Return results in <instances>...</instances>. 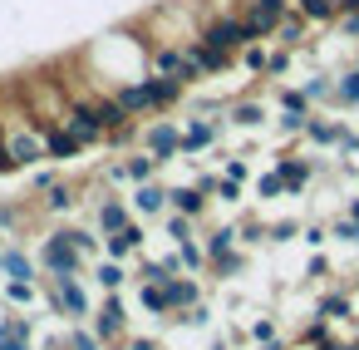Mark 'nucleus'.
Returning a JSON list of instances; mask_svg holds the SVG:
<instances>
[{
  "label": "nucleus",
  "instance_id": "nucleus-1",
  "mask_svg": "<svg viewBox=\"0 0 359 350\" xmlns=\"http://www.w3.org/2000/svg\"><path fill=\"white\" fill-rule=\"evenodd\" d=\"M40 296H45V306H50L65 325H79V320L94 316V301H89V291H84V276H45V281H40Z\"/></svg>",
  "mask_w": 359,
  "mask_h": 350
},
{
  "label": "nucleus",
  "instance_id": "nucleus-2",
  "mask_svg": "<svg viewBox=\"0 0 359 350\" xmlns=\"http://www.w3.org/2000/svg\"><path fill=\"white\" fill-rule=\"evenodd\" d=\"M35 261H40V271H45V276H89V261H84V257H79V247L69 242V227H55V232L40 242Z\"/></svg>",
  "mask_w": 359,
  "mask_h": 350
},
{
  "label": "nucleus",
  "instance_id": "nucleus-3",
  "mask_svg": "<svg viewBox=\"0 0 359 350\" xmlns=\"http://www.w3.org/2000/svg\"><path fill=\"white\" fill-rule=\"evenodd\" d=\"M290 11H295L290 0H241V20H246L251 45H271L276 30H280V20H285Z\"/></svg>",
  "mask_w": 359,
  "mask_h": 350
},
{
  "label": "nucleus",
  "instance_id": "nucleus-4",
  "mask_svg": "<svg viewBox=\"0 0 359 350\" xmlns=\"http://www.w3.org/2000/svg\"><path fill=\"white\" fill-rule=\"evenodd\" d=\"M197 40L207 45V50H217V55H226V60H236L246 45H251V35H246V20H241V11L236 15H212L202 30H197Z\"/></svg>",
  "mask_w": 359,
  "mask_h": 350
},
{
  "label": "nucleus",
  "instance_id": "nucleus-5",
  "mask_svg": "<svg viewBox=\"0 0 359 350\" xmlns=\"http://www.w3.org/2000/svg\"><path fill=\"white\" fill-rule=\"evenodd\" d=\"M138 148H148L153 158H158V168H168V163H177L182 158V124L177 119H148L143 124V138H138Z\"/></svg>",
  "mask_w": 359,
  "mask_h": 350
},
{
  "label": "nucleus",
  "instance_id": "nucleus-6",
  "mask_svg": "<svg viewBox=\"0 0 359 350\" xmlns=\"http://www.w3.org/2000/svg\"><path fill=\"white\" fill-rule=\"evenodd\" d=\"M271 168L280 173V183H285V197H300L320 173H330V163H320V158H305V153H276L271 158Z\"/></svg>",
  "mask_w": 359,
  "mask_h": 350
},
{
  "label": "nucleus",
  "instance_id": "nucleus-7",
  "mask_svg": "<svg viewBox=\"0 0 359 350\" xmlns=\"http://www.w3.org/2000/svg\"><path fill=\"white\" fill-rule=\"evenodd\" d=\"M89 325H94V335H99L104 345H109V340H128V306H123V296L109 291V296L94 306Z\"/></svg>",
  "mask_w": 359,
  "mask_h": 350
},
{
  "label": "nucleus",
  "instance_id": "nucleus-8",
  "mask_svg": "<svg viewBox=\"0 0 359 350\" xmlns=\"http://www.w3.org/2000/svg\"><path fill=\"white\" fill-rule=\"evenodd\" d=\"M222 138H226V124H222V119H202V114H187V124H182V158L192 163L197 153L217 148Z\"/></svg>",
  "mask_w": 359,
  "mask_h": 350
},
{
  "label": "nucleus",
  "instance_id": "nucleus-9",
  "mask_svg": "<svg viewBox=\"0 0 359 350\" xmlns=\"http://www.w3.org/2000/svg\"><path fill=\"white\" fill-rule=\"evenodd\" d=\"M6 153H11L20 168H35V163H45V158H50V153H45V134H40L35 124L11 129V134H6Z\"/></svg>",
  "mask_w": 359,
  "mask_h": 350
},
{
  "label": "nucleus",
  "instance_id": "nucleus-10",
  "mask_svg": "<svg viewBox=\"0 0 359 350\" xmlns=\"http://www.w3.org/2000/svg\"><path fill=\"white\" fill-rule=\"evenodd\" d=\"M128 207H133V217H168V183H163V178L133 183Z\"/></svg>",
  "mask_w": 359,
  "mask_h": 350
},
{
  "label": "nucleus",
  "instance_id": "nucleus-11",
  "mask_svg": "<svg viewBox=\"0 0 359 350\" xmlns=\"http://www.w3.org/2000/svg\"><path fill=\"white\" fill-rule=\"evenodd\" d=\"M207 207H212V197H207L197 183H172V188H168V212H182V217L202 222Z\"/></svg>",
  "mask_w": 359,
  "mask_h": 350
},
{
  "label": "nucleus",
  "instance_id": "nucleus-12",
  "mask_svg": "<svg viewBox=\"0 0 359 350\" xmlns=\"http://www.w3.org/2000/svg\"><path fill=\"white\" fill-rule=\"evenodd\" d=\"M94 227H99V237H114V232L133 227V207H128V197L109 193V197H104V202L94 207Z\"/></svg>",
  "mask_w": 359,
  "mask_h": 350
},
{
  "label": "nucleus",
  "instance_id": "nucleus-13",
  "mask_svg": "<svg viewBox=\"0 0 359 350\" xmlns=\"http://www.w3.org/2000/svg\"><path fill=\"white\" fill-rule=\"evenodd\" d=\"M310 35H315V25H310V20H305L300 11H290V15L280 20V30H276V40H271V45H285V50H295V55H305V50L315 45Z\"/></svg>",
  "mask_w": 359,
  "mask_h": 350
},
{
  "label": "nucleus",
  "instance_id": "nucleus-14",
  "mask_svg": "<svg viewBox=\"0 0 359 350\" xmlns=\"http://www.w3.org/2000/svg\"><path fill=\"white\" fill-rule=\"evenodd\" d=\"M271 124V109L261 104V99H231L226 104V129L236 134V129H266Z\"/></svg>",
  "mask_w": 359,
  "mask_h": 350
},
{
  "label": "nucleus",
  "instance_id": "nucleus-15",
  "mask_svg": "<svg viewBox=\"0 0 359 350\" xmlns=\"http://www.w3.org/2000/svg\"><path fill=\"white\" fill-rule=\"evenodd\" d=\"M74 207H79V183H74V178H60V183L35 202V212H50V217H69Z\"/></svg>",
  "mask_w": 359,
  "mask_h": 350
},
{
  "label": "nucleus",
  "instance_id": "nucleus-16",
  "mask_svg": "<svg viewBox=\"0 0 359 350\" xmlns=\"http://www.w3.org/2000/svg\"><path fill=\"white\" fill-rule=\"evenodd\" d=\"M0 350H35V320L30 316H0Z\"/></svg>",
  "mask_w": 359,
  "mask_h": 350
},
{
  "label": "nucleus",
  "instance_id": "nucleus-17",
  "mask_svg": "<svg viewBox=\"0 0 359 350\" xmlns=\"http://www.w3.org/2000/svg\"><path fill=\"white\" fill-rule=\"evenodd\" d=\"M40 134H45V153H50V163H69V158H79V153H84V148H79V138H74L65 124H45Z\"/></svg>",
  "mask_w": 359,
  "mask_h": 350
},
{
  "label": "nucleus",
  "instance_id": "nucleus-18",
  "mask_svg": "<svg viewBox=\"0 0 359 350\" xmlns=\"http://www.w3.org/2000/svg\"><path fill=\"white\" fill-rule=\"evenodd\" d=\"M344 129H349L344 119H325V114H310V124H305V143H310V148H325V153H330V148L339 143V134H344Z\"/></svg>",
  "mask_w": 359,
  "mask_h": 350
},
{
  "label": "nucleus",
  "instance_id": "nucleus-19",
  "mask_svg": "<svg viewBox=\"0 0 359 350\" xmlns=\"http://www.w3.org/2000/svg\"><path fill=\"white\" fill-rule=\"evenodd\" d=\"M202 247H207V266H212V261H222V257H231V252L241 247V232H236V222H222V227L202 232Z\"/></svg>",
  "mask_w": 359,
  "mask_h": 350
},
{
  "label": "nucleus",
  "instance_id": "nucleus-20",
  "mask_svg": "<svg viewBox=\"0 0 359 350\" xmlns=\"http://www.w3.org/2000/svg\"><path fill=\"white\" fill-rule=\"evenodd\" d=\"M143 242H148V232H143V222H133V227H123V232L104 237V257H114V261H128L133 252H143Z\"/></svg>",
  "mask_w": 359,
  "mask_h": 350
},
{
  "label": "nucleus",
  "instance_id": "nucleus-21",
  "mask_svg": "<svg viewBox=\"0 0 359 350\" xmlns=\"http://www.w3.org/2000/svg\"><path fill=\"white\" fill-rule=\"evenodd\" d=\"M310 109H334V70H315L310 79H300Z\"/></svg>",
  "mask_w": 359,
  "mask_h": 350
},
{
  "label": "nucleus",
  "instance_id": "nucleus-22",
  "mask_svg": "<svg viewBox=\"0 0 359 350\" xmlns=\"http://www.w3.org/2000/svg\"><path fill=\"white\" fill-rule=\"evenodd\" d=\"M315 316H325L330 325H339V320H349L354 316V296L339 286V291H325L320 301H315Z\"/></svg>",
  "mask_w": 359,
  "mask_h": 350
},
{
  "label": "nucleus",
  "instance_id": "nucleus-23",
  "mask_svg": "<svg viewBox=\"0 0 359 350\" xmlns=\"http://www.w3.org/2000/svg\"><path fill=\"white\" fill-rule=\"evenodd\" d=\"M334 109H359V70H334Z\"/></svg>",
  "mask_w": 359,
  "mask_h": 350
},
{
  "label": "nucleus",
  "instance_id": "nucleus-24",
  "mask_svg": "<svg viewBox=\"0 0 359 350\" xmlns=\"http://www.w3.org/2000/svg\"><path fill=\"white\" fill-rule=\"evenodd\" d=\"M89 276H94V281H99V286H104V291H123V281H128V276H133V271H128V266H123V261H114V257H99V261H94V271H89Z\"/></svg>",
  "mask_w": 359,
  "mask_h": 350
},
{
  "label": "nucleus",
  "instance_id": "nucleus-25",
  "mask_svg": "<svg viewBox=\"0 0 359 350\" xmlns=\"http://www.w3.org/2000/svg\"><path fill=\"white\" fill-rule=\"evenodd\" d=\"M123 163H128V183H148V178H158V173H163V168H158V158H153L148 148L123 153Z\"/></svg>",
  "mask_w": 359,
  "mask_h": 350
},
{
  "label": "nucleus",
  "instance_id": "nucleus-26",
  "mask_svg": "<svg viewBox=\"0 0 359 350\" xmlns=\"http://www.w3.org/2000/svg\"><path fill=\"white\" fill-rule=\"evenodd\" d=\"M300 217H271L266 222V247H285V242H300Z\"/></svg>",
  "mask_w": 359,
  "mask_h": 350
},
{
  "label": "nucleus",
  "instance_id": "nucleus-27",
  "mask_svg": "<svg viewBox=\"0 0 359 350\" xmlns=\"http://www.w3.org/2000/svg\"><path fill=\"white\" fill-rule=\"evenodd\" d=\"M69 242L79 247L84 261H99V257H104V237H99V227H74V222H69Z\"/></svg>",
  "mask_w": 359,
  "mask_h": 350
},
{
  "label": "nucleus",
  "instance_id": "nucleus-28",
  "mask_svg": "<svg viewBox=\"0 0 359 350\" xmlns=\"http://www.w3.org/2000/svg\"><path fill=\"white\" fill-rule=\"evenodd\" d=\"M334 335H330V320L325 316H310L305 320V330H300V350H325Z\"/></svg>",
  "mask_w": 359,
  "mask_h": 350
},
{
  "label": "nucleus",
  "instance_id": "nucleus-29",
  "mask_svg": "<svg viewBox=\"0 0 359 350\" xmlns=\"http://www.w3.org/2000/svg\"><path fill=\"white\" fill-rule=\"evenodd\" d=\"M207 271H212V276H217V281H241V276H246V252H241V247H236V252H231V257H222V261H212V266H207Z\"/></svg>",
  "mask_w": 359,
  "mask_h": 350
},
{
  "label": "nucleus",
  "instance_id": "nucleus-30",
  "mask_svg": "<svg viewBox=\"0 0 359 350\" xmlns=\"http://www.w3.org/2000/svg\"><path fill=\"white\" fill-rule=\"evenodd\" d=\"M177 261H182V271L202 276V271H207V247H202V242H177Z\"/></svg>",
  "mask_w": 359,
  "mask_h": 350
},
{
  "label": "nucleus",
  "instance_id": "nucleus-31",
  "mask_svg": "<svg viewBox=\"0 0 359 350\" xmlns=\"http://www.w3.org/2000/svg\"><path fill=\"white\" fill-rule=\"evenodd\" d=\"M266 60H271V45H246V50L236 55V65H241V70H251L256 79H266Z\"/></svg>",
  "mask_w": 359,
  "mask_h": 350
},
{
  "label": "nucleus",
  "instance_id": "nucleus-32",
  "mask_svg": "<svg viewBox=\"0 0 359 350\" xmlns=\"http://www.w3.org/2000/svg\"><path fill=\"white\" fill-rule=\"evenodd\" d=\"M276 104H280V114H315L300 84H295V89H285V84H280V89H276Z\"/></svg>",
  "mask_w": 359,
  "mask_h": 350
},
{
  "label": "nucleus",
  "instance_id": "nucleus-33",
  "mask_svg": "<svg viewBox=\"0 0 359 350\" xmlns=\"http://www.w3.org/2000/svg\"><path fill=\"white\" fill-rule=\"evenodd\" d=\"M251 193H256L261 202H276V197H285V183H280V173H276V168H266V173L251 183Z\"/></svg>",
  "mask_w": 359,
  "mask_h": 350
},
{
  "label": "nucleus",
  "instance_id": "nucleus-34",
  "mask_svg": "<svg viewBox=\"0 0 359 350\" xmlns=\"http://www.w3.org/2000/svg\"><path fill=\"white\" fill-rule=\"evenodd\" d=\"M45 281V276H40ZM40 281H6V301L11 306H35L40 301Z\"/></svg>",
  "mask_w": 359,
  "mask_h": 350
},
{
  "label": "nucleus",
  "instance_id": "nucleus-35",
  "mask_svg": "<svg viewBox=\"0 0 359 350\" xmlns=\"http://www.w3.org/2000/svg\"><path fill=\"white\" fill-rule=\"evenodd\" d=\"M192 227H197V222L182 217V212H168V217H163V232H168L172 247H177V242H192Z\"/></svg>",
  "mask_w": 359,
  "mask_h": 350
},
{
  "label": "nucleus",
  "instance_id": "nucleus-36",
  "mask_svg": "<svg viewBox=\"0 0 359 350\" xmlns=\"http://www.w3.org/2000/svg\"><path fill=\"white\" fill-rule=\"evenodd\" d=\"M290 60H295V50H285V45H271V60H266V79H285V74H290Z\"/></svg>",
  "mask_w": 359,
  "mask_h": 350
},
{
  "label": "nucleus",
  "instance_id": "nucleus-37",
  "mask_svg": "<svg viewBox=\"0 0 359 350\" xmlns=\"http://www.w3.org/2000/svg\"><path fill=\"white\" fill-rule=\"evenodd\" d=\"M172 325H192V330H202L207 320H212V306L207 301H197V306H187V311H177V316H168Z\"/></svg>",
  "mask_w": 359,
  "mask_h": 350
},
{
  "label": "nucleus",
  "instance_id": "nucleus-38",
  "mask_svg": "<svg viewBox=\"0 0 359 350\" xmlns=\"http://www.w3.org/2000/svg\"><path fill=\"white\" fill-rule=\"evenodd\" d=\"M330 242H339V247H359V222H349L344 212L330 222Z\"/></svg>",
  "mask_w": 359,
  "mask_h": 350
},
{
  "label": "nucleus",
  "instance_id": "nucleus-39",
  "mask_svg": "<svg viewBox=\"0 0 359 350\" xmlns=\"http://www.w3.org/2000/svg\"><path fill=\"white\" fill-rule=\"evenodd\" d=\"M222 178H231V183H251V163H246L241 153H222Z\"/></svg>",
  "mask_w": 359,
  "mask_h": 350
},
{
  "label": "nucleus",
  "instance_id": "nucleus-40",
  "mask_svg": "<svg viewBox=\"0 0 359 350\" xmlns=\"http://www.w3.org/2000/svg\"><path fill=\"white\" fill-rule=\"evenodd\" d=\"M305 124H310V114H280L276 119V134L280 138H305Z\"/></svg>",
  "mask_w": 359,
  "mask_h": 350
},
{
  "label": "nucleus",
  "instance_id": "nucleus-41",
  "mask_svg": "<svg viewBox=\"0 0 359 350\" xmlns=\"http://www.w3.org/2000/svg\"><path fill=\"white\" fill-rule=\"evenodd\" d=\"M236 232H241V242H246V247H266V222H261V217H241V222H236Z\"/></svg>",
  "mask_w": 359,
  "mask_h": 350
},
{
  "label": "nucleus",
  "instance_id": "nucleus-42",
  "mask_svg": "<svg viewBox=\"0 0 359 350\" xmlns=\"http://www.w3.org/2000/svg\"><path fill=\"white\" fill-rule=\"evenodd\" d=\"M334 40H344V45H359V11H344V15L334 20Z\"/></svg>",
  "mask_w": 359,
  "mask_h": 350
},
{
  "label": "nucleus",
  "instance_id": "nucleus-43",
  "mask_svg": "<svg viewBox=\"0 0 359 350\" xmlns=\"http://www.w3.org/2000/svg\"><path fill=\"white\" fill-rule=\"evenodd\" d=\"M241 197H246V183H231V178H222L217 193H212V202H226V207H236Z\"/></svg>",
  "mask_w": 359,
  "mask_h": 350
},
{
  "label": "nucleus",
  "instance_id": "nucleus-44",
  "mask_svg": "<svg viewBox=\"0 0 359 350\" xmlns=\"http://www.w3.org/2000/svg\"><path fill=\"white\" fill-rule=\"evenodd\" d=\"M300 242H305L310 252H320V247L330 242V222H305V227H300Z\"/></svg>",
  "mask_w": 359,
  "mask_h": 350
},
{
  "label": "nucleus",
  "instance_id": "nucleus-45",
  "mask_svg": "<svg viewBox=\"0 0 359 350\" xmlns=\"http://www.w3.org/2000/svg\"><path fill=\"white\" fill-rule=\"evenodd\" d=\"M276 335H280L276 316H251V340H256V345H266V340H276Z\"/></svg>",
  "mask_w": 359,
  "mask_h": 350
},
{
  "label": "nucleus",
  "instance_id": "nucleus-46",
  "mask_svg": "<svg viewBox=\"0 0 359 350\" xmlns=\"http://www.w3.org/2000/svg\"><path fill=\"white\" fill-rule=\"evenodd\" d=\"M55 183H60V173H55V168H40V173H30V197H45Z\"/></svg>",
  "mask_w": 359,
  "mask_h": 350
},
{
  "label": "nucleus",
  "instance_id": "nucleus-47",
  "mask_svg": "<svg viewBox=\"0 0 359 350\" xmlns=\"http://www.w3.org/2000/svg\"><path fill=\"white\" fill-rule=\"evenodd\" d=\"M325 276H330V257L325 252H310L305 257V281H325Z\"/></svg>",
  "mask_w": 359,
  "mask_h": 350
},
{
  "label": "nucleus",
  "instance_id": "nucleus-48",
  "mask_svg": "<svg viewBox=\"0 0 359 350\" xmlns=\"http://www.w3.org/2000/svg\"><path fill=\"white\" fill-rule=\"evenodd\" d=\"M334 158H339V163L359 158V134H354V129H344V134H339V143H334Z\"/></svg>",
  "mask_w": 359,
  "mask_h": 350
},
{
  "label": "nucleus",
  "instance_id": "nucleus-49",
  "mask_svg": "<svg viewBox=\"0 0 359 350\" xmlns=\"http://www.w3.org/2000/svg\"><path fill=\"white\" fill-rule=\"evenodd\" d=\"M192 183H197V188H202V193H207V197H212V193H217V183H222V178H217V173H192Z\"/></svg>",
  "mask_w": 359,
  "mask_h": 350
},
{
  "label": "nucleus",
  "instance_id": "nucleus-50",
  "mask_svg": "<svg viewBox=\"0 0 359 350\" xmlns=\"http://www.w3.org/2000/svg\"><path fill=\"white\" fill-rule=\"evenodd\" d=\"M128 345H133V350H168V345H158V340H148V335H128Z\"/></svg>",
  "mask_w": 359,
  "mask_h": 350
},
{
  "label": "nucleus",
  "instance_id": "nucleus-51",
  "mask_svg": "<svg viewBox=\"0 0 359 350\" xmlns=\"http://www.w3.org/2000/svg\"><path fill=\"white\" fill-rule=\"evenodd\" d=\"M344 217H349V222H359V197H344Z\"/></svg>",
  "mask_w": 359,
  "mask_h": 350
},
{
  "label": "nucleus",
  "instance_id": "nucleus-52",
  "mask_svg": "<svg viewBox=\"0 0 359 350\" xmlns=\"http://www.w3.org/2000/svg\"><path fill=\"white\" fill-rule=\"evenodd\" d=\"M256 350H290V345H285V340L276 335V340H266V345H256Z\"/></svg>",
  "mask_w": 359,
  "mask_h": 350
},
{
  "label": "nucleus",
  "instance_id": "nucleus-53",
  "mask_svg": "<svg viewBox=\"0 0 359 350\" xmlns=\"http://www.w3.org/2000/svg\"><path fill=\"white\" fill-rule=\"evenodd\" d=\"M344 291H349V296L359 301V276H354V281H344Z\"/></svg>",
  "mask_w": 359,
  "mask_h": 350
},
{
  "label": "nucleus",
  "instance_id": "nucleus-54",
  "mask_svg": "<svg viewBox=\"0 0 359 350\" xmlns=\"http://www.w3.org/2000/svg\"><path fill=\"white\" fill-rule=\"evenodd\" d=\"M104 350H133V345H128V340H109Z\"/></svg>",
  "mask_w": 359,
  "mask_h": 350
},
{
  "label": "nucleus",
  "instance_id": "nucleus-55",
  "mask_svg": "<svg viewBox=\"0 0 359 350\" xmlns=\"http://www.w3.org/2000/svg\"><path fill=\"white\" fill-rule=\"evenodd\" d=\"M212 350H231V345H226V340H212Z\"/></svg>",
  "mask_w": 359,
  "mask_h": 350
},
{
  "label": "nucleus",
  "instance_id": "nucleus-56",
  "mask_svg": "<svg viewBox=\"0 0 359 350\" xmlns=\"http://www.w3.org/2000/svg\"><path fill=\"white\" fill-rule=\"evenodd\" d=\"M349 65H354V70H359V50H354V55H349Z\"/></svg>",
  "mask_w": 359,
  "mask_h": 350
}]
</instances>
